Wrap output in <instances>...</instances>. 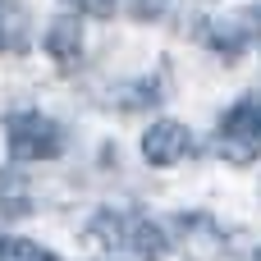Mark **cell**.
<instances>
[{
    "mask_svg": "<svg viewBox=\"0 0 261 261\" xmlns=\"http://www.w3.org/2000/svg\"><path fill=\"white\" fill-rule=\"evenodd\" d=\"M5 147L14 161H55L64 151V128L37 110H18L5 119Z\"/></svg>",
    "mask_w": 261,
    "mask_h": 261,
    "instance_id": "cell-1",
    "label": "cell"
},
{
    "mask_svg": "<svg viewBox=\"0 0 261 261\" xmlns=\"http://www.w3.org/2000/svg\"><path fill=\"white\" fill-rule=\"evenodd\" d=\"M216 151H220V161H229V165H252L261 156V96H243V101L220 119Z\"/></svg>",
    "mask_w": 261,
    "mask_h": 261,
    "instance_id": "cell-2",
    "label": "cell"
},
{
    "mask_svg": "<svg viewBox=\"0 0 261 261\" xmlns=\"http://www.w3.org/2000/svg\"><path fill=\"white\" fill-rule=\"evenodd\" d=\"M193 151V133L179 124V119H161V124H151L147 133H142V156H147V165H174V161H184Z\"/></svg>",
    "mask_w": 261,
    "mask_h": 261,
    "instance_id": "cell-3",
    "label": "cell"
},
{
    "mask_svg": "<svg viewBox=\"0 0 261 261\" xmlns=\"http://www.w3.org/2000/svg\"><path fill=\"white\" fill-rule=\"evenodd\" d=\"M46 55L55 60L60 73H78L83 69V23L73 14H60L46 28Z\"/></svg>",
    "mask_w": 261,
    "mask_h": 261,
    "instance_id": "cell-4",
    "label": "cell"
},
{
    "mask_svg": "<svg viewBox=\"0 0 261 261\" xmlns=\"http://www.w3.org/2000/svg\"><path fill=\"white\" fill-rule=\"evenodd\" d=\"M252 32H257L252 18H225V23H211V28H206V46H211L220 60H239V55L248 50Z\"/></svg>",
    "mask_w": 261,
    "mask_h": 261,
    "instance_id": "cell-5",
    "label": "cell"
},
{
    "mask_svg": "<svg viewBox=\"0 0 261 261\" xmlns=\"http://www.w3.org/2000/svg\"><path fill=\"white\" fill-rule=\"evenodd\" d=\"M165 248H170V239H165V229L156 220H133L128 225V252L138 261H161Z\"/></svg>",
    "mask_w": 261,
    "mask_h": 261,
    "instance_id": "cell-6",
    "label": "cell"
},
{
    "mask_svg": "<svg viewBox=\"0 0 261 261\" xmlns=\"http://www.w3.org/2000/svg\"><path fill=\"white\" fill-rule=\"evenodd\" d=\"M161 96H165V73H151V78H142V83H128V87H119V110H128V115H138V110H151V106H161Z\"/></svg>",
    "mask_w": 261,
    "mask_h": 261,
    "instance_id": "cell-7",
    "label": "cell"
},
{
    "mask_svg": "<svg viewBox=\"0 0 261 261\" xmlns=\"http://www.w3.org/2000/svg\"><path fill=\"white\" fill-rule=\"evenodd\" d=\"M87 239H96V248H106V252H115V248H128V220L119 216V211H96L92 216V225H87Z\"/></svg>",
    "mask_w": 261,
    "mask_h": 261,
    "instance_id": "cell-8",
    "label": "cell"
},
{
    "mask_svg": "<svg viewBox=\"0 0 261 261\" xmlns=\"http://www.w3.org/2000/svg\"><path fill=\"white\" fill-rule=\"evenodd\" d=\"M32 202L23 197V179L14 170H0V220H23Z\"/></svg>",
    "mask_w": 261,
    "mask_h": 261,
    "instance_id": "cell-9",
    "label": "cell"
},
{
    "mask_svg": "<svg viewBox=\"0 0 261 261\" xmlns=\"http://www.w3.org/2000/svg\"><path fill=\"white\" fill-rule=\"evenodd\" d=\"M165 5H170V0H128V14H133L138 23H156V18L165 14Z\"/></svg>",
    "mask_w": 261,
    "mask_h": 261,
    "instance_id": "cell-10",
    "label": "cell"
},
{
    "mask_svg": "<svg viewBox=\"0 0 261 261\" xmlns=\"http://www.w3.org/2000/svg\"><path fill=\"white\" fill-rule=\"evenodd\" d=\"M28 239H9V234H0V261H23L28 257Z\"/></svg>",
    "mask_w": 261,
    "mask_h": 261,
    "instance_id": "cell-11",
    "label": "cell"
},
{
    "mask_svg": "<svg viewBox=\"0 0 261 261\" xmlns=\"http://www.w3.org/2000/svg\"><path fill=\"white\" fill-rule=\"evenodd\" d=\"M87 14L92 18H115L119 14V0H87Z\"/></svg>",
    "mask_w": 261,
    "mask_h": 261,
    "instance_id": "cell-12",
    "label": "cell"
},
{
    "mask_svg": "<svg viewBox=\"0 0 261 261\" xmlns=\"http://www.w3.org/2000/svg\"><path fill=\"white\" fill-rule=\"evenodd\" d=\"M23 261H60L55 257V252H46V248H37V243H32V248H28V257Z\"/></svg>",
    "mask_w": 261,
    "mask_h": 261,
    "instance_id": "cell-13",
    "label": "cell"
},
{
    "mask_svg": "<svg viewBox=\"0 0 261 261\" xmlns=\"http://www.w3.org/2000/svg\"><path fill=\"white\" fill-rule=\"evenodd\" d=\"M64 5H78V9H87V0H64Z\"/></svg>",
    "mask_w": 261,
    "mask_h": 261,
    "instance_id": "cell-14",
    "label": "cell"
},
{
    "mask_svg": "<svg viewBox=\"0 0 261 261\" xmlns=\"http://www.w3.org/2000/svg\"><path fill=\"white\" fill-rule=\"evenodd\" d=\"M252 23H257V32H261V9H257V14H252Z\"/></svg>",
    "mask_w": 261,
    "mask_h": 261,
    "instance_id": "cell-15",
    "label": "cell"
},
{
    "mask_svg": "<svg viewBox=\"0 0 261 261\" xmlns=\"http://www.w3.org/2000/svg\"><path fill=\"white\" fill-rule=\"evenodd\" d=\"M0 50H5V28H0Z\"/></svg>",
    "mask_w": 261,
    "mask_h": 261,
    "instance_id": "cell-16",
    "label": "cell"
},
{
    "mask_svg": "<svg viewBox=\"0 0 261 261\" xmlns=\"http://www.w3.org/2000/svg\"><path fill=\"white\" fill-rule=\"evenodd\" d=\"M0 18H5V0H0Z\"/></svg>",
    "mask_w": 261,
    "mask_h": 261,
    "instance_id": "cell-17",
    "label": "cell"
},
{
    "mask_svg": "<svg viewBox=\"0 0 261 261\" xmlns=\"http://www.w3.org/2000/svg\"><path fill=\"white\" fill-rule=\"evenodd\" d=\"M252 261H261V252H257V257H252Z\"/></svg>",
    "mask_w": 261,
    "mask_h": 261,
    "instance_id": "cell-18",
    "label": "cell"
}]
</instances>
